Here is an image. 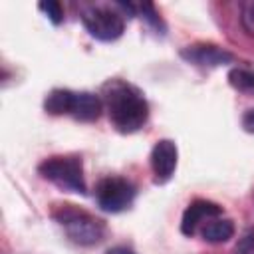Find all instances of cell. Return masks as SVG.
<instances>
[{
  "mask_svg": "<svg viewBox=\"0 0 254 254\" xmlns=\"http://www.w3.org/2000/svg\"><path fill=\"white\" fill-rule=\"evenodd\" d=\"M105 105L111 125L119 133L139 131L149 117V103L139 89L125 81H109L105 85Z\"/></svg>",
  "mask_w": 254,
  "mask_h": 254,
  "instance_id": "cell-1",
  "label": "cell"
},
{
  "mask_svg": "<svg viewBox=\"0 0 254 254\" xmlns=\"http://www.w3.org/2000/svg\"><path fill=\"white\" fill-rule=\"evenodd\" d=\"M121 10L133 12V6L125 2H115L113 6L111 4H87L81 8L79 18L85 30L89 32V36L101 42H113L121 38L125 30V16Z\"/></svg>",
  "mask_w": 254,
  "mask_h": 254,
  "instance_id": "cell-2",
  "label": "cell"
},
{
  "mask_svg": "<svg viewBox=\"0 0 254 254\" xmlns=\"http://www.w3.org/2000/svg\"><path fill=\"white\" fill-rule=\"evenodd\" d=\"M101 107L103 103L95 93L71 89H52L44 101V109L50 115H71L77 121H95Z\"/></svg>",
  "mask_w": 254,
  "mask_h": 254,
  "instance_id": "cell-3",
  "label": "cell"
},
{
  "mask_svg": "<svg viewBox=\"0 0 254 254\" xmlns=\"http://www.w3.org/2000/svg\"><path fill=\"white\" fill-rule=\"evenodd\" d=\"M54 218L64 226L67 238L79 246H93L103 238L105 232L103 220L95 218L93 214L73 204H62L60 208H56Z\"/></svg>",
  "mask_w": 254,
  "mask_h": 254,
  "instance_id": "cell-4",
  "label": "cell"
},
{
  "mask_svg": "<svg viewBox=\"0 0 254 254\" xmlns=\"http://www.w3.org/2000/svg\"><path fill=\"white\" fill-rule=\"evenodd\" d=\"M38 171L46 181L58 185L60 189H65V190H71L77 194L87 192V185H85V177H83V163H81V157H77V155L50 157L40 163Z\"/></svg>",
  "mask_w": 254,
  "mask_h": 254,
  "instance_id": "cell-5",
  "label": "cell"
},
{
  "mask_svg": "<svg viewBox=\"0 0 254 254\" xmlns=\"http://www.w3.org/2000/svg\"><path fill=\"white\" fill-rule=\"evenodd\" d=\"M135 187L123 177H105L95 187V200L101 210L117 214L127 210L135 200Z\"/></svg>",
  "mask_w": 254,
  "mask_h": 254,
  "instance_id": "cell-6",
  "label": "cell"
},
{
  "mask_svg": "<svg viewBox=\"0 0 254 254\" xmlns=\"http://www.w3.org/2000/svg\"><path fill=\"white\" fill-rule=\"evenodd\" d=\"M177 159H179V151L175 141L161 139L155 143L151 151V167H153V181L157 185H165L171 181L177 169Z\"/></svg>",
  "mask_w": 254,
  "mask_h": 254,
  "instance_id": "cell-7",
  "label": "cell"
},
{
  "mask_svg": "<svg viewBox=\"0 0 254 254\" xmlns=\"http://www.w3.org/2000/svg\"><path fill=\"white\" fill-rule=\"evenodd\" d=\"M181 58L187 60L189 64L200 65V67H218L224 64H230L234 60V56L218 46L212 44H194V46H187L181 50Z\"/></svg>",
  "mask_w": 254,
  "mask_h": 254,
  "instance_id": "cell-8",
  "label": "cell"
},
{
  "mask_svg": "<svg viewBox=\"0 0 254 254\" xmlns=\"http://www.w3.org/2000/svg\"><path fill=\"white\" fill-rule=\"evenodd\" d=\"M222 214V206H218L212 200H204V198H196L192 200L185 212H183V220H181V232L185 236H192L196 232V228L202 222H208L212 218H218Z\"/></svg>",
  "mask_w": 254,
  "mask_h": 254,
  "instance_id": "cell-9",
  "label": "cell"
},
{
  "mask_svg": "<svg viewBox=\"0 0 254 254\" xmlns=\"http://www.w3.org/2000/svg\"><path fill=\"white\" fill-rule=\"evenodd\" d=\"M202 238L210 244H220L226 242L234 236V222L230 218H212L202 226Z\"/></svg>",
  "mask_w": 254,
  "mask_h": 254,
  "instance_id": "cell-10",
  "label": "cell"
},
{
  "mask_svg": "<svg viewBox=\"0 0 254 254\" xmlns=\"http://www.w3.org/2000/svg\"><path fill=\"white\" fill-rule=\"evenodd\" d=\"M228 81H230V85H232L234 89L254 95V71H252V69L234 67V69H230V73H228Z\"/></svg>",
  "mask_w": 254,
  "mask_h": 254,
  "instance_id": "cell-11",
  "label": "cell"
},
{
  "mask_svg": "<svg viewBox=\"0 0 254 254\" xmlns=\"http://www.w3.org/2000/svg\"><path fill=\"white\" fill-rule=\"evenodd\" d=\"M240 24L250 36H254V0L240 2Z\"/></svg>",
  "mask_w": 254,
  "mask_h": 254,
  "instance_id": "cell-12",
  "label": "cell"
},
{
  "mask_svg": "<svg viewBox=\"0 0 254 254\" xmlns=\"http://www.w3.org/2000/svg\"><path fill=\"white\" fill-rule=\"evenodd\" d=\"M38 8L50 18V22H54V24H62V22H64V10H62V4H60L58 0L40 2Z\"/></svg>",
  "mask_w": 254,
  "mask_h": 254,
  "instance_id": "cell-13",
  "label": "cell"
},
{
  "mask_svg": "<svg viewBox=\"0 0 254 254\" xmlns=\"http://www.w3.org/2000/svg\"><path fill=\"white\" fill-rule=\"evenodd\" d=\"M234 254H254V228H248L238 240Z\"/></svg>",
  "mask_w": 254,
  "mask_h": 254,
  "instance_id": "cell-14",
  "label": "cell"
},
{
  "mask_svg": "<svg viewBox=\"0 0 254 254\" xmlns=\"http://www.w3.org/2000/svg\"><path fill=\"white\" fill-rule=\"evenodd\" d=\"M141 14H143V18L153 26V28H157V30H165V26H163V20L159 18V14L155 12V6L153 4H149V2H143L141 6Z\"/></svg>",
  "mask_w": 254,
  "mask_h": 254,
  "instance_id": "cell-15",
  "label": "cell"
},
{
  "mask_svg": "<svg viewBox=\"0 0 254 254\" xmlns=\"http://www.w3.org/2000/svg\"><path fill=\"white\" fill-rule=\"evenodd\" d=\"M242 127H244V131L254 133V107L248 109V111L242 115Z\"/></svg>",
  "mask_w": 254,
  "mask_h": 254,
  "instance_id": "cell-16",
  "label": "cell"
},
{
  "mask_svg": "<svg viewBox=\"0 0 254 254\" xmlns=\"http://www.w3.org/2000/svg\"><path fill=\"white\" fill-rule=\"evenodd\" d=\"M105 254H135L131 248H127V246H113V248H109Z\"/></svg>",
  "mask_w": 254,
  "mask_h": 254,
  "instance_id": "cell-17",
  "label": "cell"
}]
</instances>
